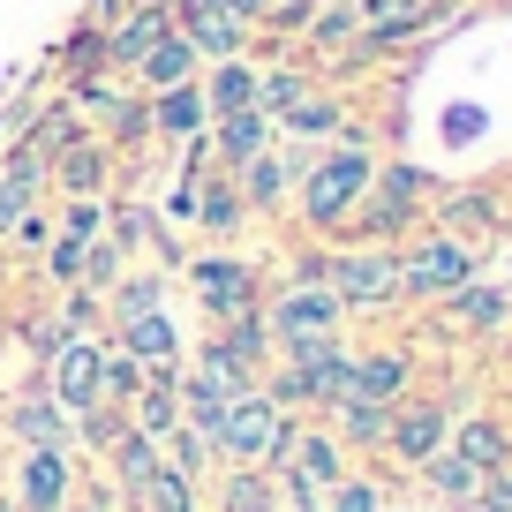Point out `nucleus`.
<instances>
[{
    "instance_id": "7c9ffc66",
    "label": "nucleus",
    "mask_w": 512,
    "mask_h": 512,
    "mask_svg": "<svg viewBox=\"0 0 512 512\" xmlns=\"http://www.w3.org/2000/svg\"><path fill=\"white\" fill-rule=\"evenodd\" d=\"M211 497L219 512H279V482L264 467H211Z\"/></svg>"
},
{
    "instance_id": "f3484780",
    "label": "nucleus",
    "mask_w": 512,
    "mask_h": 512,
    "mask_svg": "<svg viewBox=\"0 0 512 512\" xmlns=\"http://www.w3.org/2000/svg\"><path fill=\"white\" fill-rule=\"evenodd\" d=\"M106 181H113V144L106 136H68L61 151L46 159V189H61V196H106Z\"/></svg>"
},
{
    "instance_id": "473e14b6",
    "label": "nucleus",
    "mask_w": 512,
    "mask_h": 512,
    "mask_svg": "<svg viewBox=\"0 0 512 512\" xmlns=\"http://www.w3.org/2000/svg\"><path fill=\"white\" fill-rule=\"evenodd\" d=\"M159 452H166V467H181V475L196 482V490H204L211 467H219V460H211V445H204L196 430H166V437H159Z\"/></svg>"
},
{
    "instance_id": "c756f323",
    "label": "nucleus",
    "mask_w": 512,
    "mask_h": 512,
    "mask_svg": "<svg viewBox=\"0 0 512 512\" xmlns=\"http://www.w3.org/2000/svg\"><path fill=\"white\" fill-rule=\"evenodd\" d=\"M174 31L196 46V61H204V68H211V61H234V53H249V23H234L226 8H211V16H181Z\"/></svg>"
},
{
    "instance_id": "bb28decb",
    "label": "nucleus",
    "mask_w": 512,
    "mask_h": 512,
    "mask_svg": "<svg viewBox=\"0 0 512 512\" xmlns=\"http://www.w3.org/2000/svg\"><path fill=\"white\" fill-rule=\"evenodd\" d=\"M256 76H264V68H256L249 53H234V61H211V68H196V91H204L211 121H219V113H241V106H256Z\"/></svg>"
},
{
    "instance_id": "f704fd0d",
    "label": "nucleus",
    "mask_w": 512,
    "mask_h": 512,
    "mask_svg": "<svg viewBox=\"0 0 512 512\" xmlns=\"http://www.w3.org/2000/svg\"><path fill=\"white\" fill-rule=\"evenodd\" d=\"M302 91H309V76H302V68H264V76H256V106L272 113V121H279V113H287Z\"/></svg>"
},
{
    "instance_id": "0eeeda50",
    "label": "nucleus",
    "mask_w": 512,
    "mask_h": 512,
    "mask_svg": "<svg viewBox=\"0 0 512 512\" xmlns=\"http://www.w3.org/2000/svg\"><path fill=\"white\" fill-rule=\"evenodd\" d=\"M181 279H189V294L204 302V317H241V309L264 302V272H256L249 256L234 249H204L181 264Z\"/></svg>"
},
{
    "instance_id": "6e6552de",
    "label": "nucleus",
    "mask_w": 512,
    "mask_h": 512,
    "mask_svg": "<svg viewBox=\"0 0 512 512\" xmlns=\"http://www.w3.org/2000/svg\"><path fill=\"white\" fill-rule=\"evenodd\" d=\"M256 317H264V332L279 339H317V332H347V302H339L324 279H287V287L272 294V302H256Z\"/></svg>"
},
{
    "instance_id": "f257e3e1",
    "label": "nucleus",
    "mask_w": 512,
    "mask_h": 512,
    "mask_svg": "<svg viewBox=\"0 0 512 512\" xmlns=\"http://www.w3.org/2000/svg\"><path fill=\"white\" fill-rule=\"evenodd\" d=\"M369 174H377V151H369L362 128H347L339 144H324L317 159H309L302 189H294L302 234H317V241H339V234H347V219H354V204H362Z\"/></svg>"
},
{
    "instance_id": "4be33fe9",
    "label": "nucleus",
    "mask_w": 512,
    "mask_h": 512,
    "mask_svg": "<svg viewBox=\"0 0 512 512\" xmlns=\"http://www.w3.org/2000/svg\"><path fill=\"white\" fill-rule=\"evenodd\" d=\"M437 309H445V324H452V332H467V339L505 332V287H497V279H482V272L467 279V287H452Z\"/></svg>"
},
{
    "instance_id": "423d86ee",
    "label": "nucleus",
    "mask_w": 512,
    "mask_h": 512,
    "mask_svg": "<svg viewBox=\"0 0 512 512\" xmlns=\"http://www.w3.org/2000/svg\"><path fill=\"white\" fill-rule=\"evenodd\" d=\"M475 272H482V249L452 241L445 226H430V234H407V241H400V302H445V294L467 287Z\"/></svg>"
},
{
    "instance_id": "20e7f679",
    "label": "nucleus",
    "mask_w": 512,
    "mask_h": 512,
    "mask_svg": "<svg viewBox=\"0 0 512 512\" xmlns=\"http://www.w3.org/2000/svg\"><path fill=\"white\" fill-rule=\"evenodd\" d=\"M422 204H430V174L407 166V159H377V174H369V189H362V204H354V219H347L339 241H392V249H400V241L415 234Z\"/></svg>"
},
{
    "instance_id": "1a4fd4ad",
    "label": "nucleus",
    "mask_w": 512,
    "mask_h": 512,
    "mask_svg": "<svg viewBox=\"0 0 512 512\" xmlns=\"http://www.w3.org/2000/svg\"><path fill=\"white\" fill-rule=\"evenodd\" d=\"M38 384H46L53 400H61V415H83V407H106V339L76 332L61 354H53L46 369H38Z\"/></svg>"
},
{
    "instance_id": "c85d7f7f",
    "label": "nucleus",
    "mask_w": 512,
    "mask_h": 512,
    "mask_svg": "<svg viewBox=\"0 0 512 512\" xmlns=\"http://www.w3.org/2000/svg\"><path fill=\"white\" fill-rule=\"evenodd\" d=\"M196 68H204V61H196V46H189L181 31H166L159 46L144 53V61L128 68V76H136V91L151 98V91H174V83H196Z\"/></svg>"
},
{
    "instance_id": "ea45409f",
    "label": "nucleus",
    "mask_w": 512,
    "mask_h": 512,
    "mask_svg": "<svg viewBox=\"0 0 512 512\" xmlns=\"http://www.w3.org/2000/svg\"><path fill=\"white\" fill-rule=\"evenodd\" d=\"M272 8H279V0H226V16H234V23H249V31H256L264 16H272Z\"/></svg>"
},
{
    "instance_id": "4c0bfd02",
    "label": "nucleus",
    "mask_w": 512,
    "mask_h": 512,
    "mask_svg": "<svg viewBox=\"0 0 512 512\" xmlns=\"http://www.w3.org/2000/svg\"><path fill=\"white\" fill-rule=\"evenodd\" d=\"M106 196H68V211H61V234H76V241H98L106 234Z\"/></svg>"
},
{
    "instance_id": "a878e982",
    "label": "nucleus",
    "mask_w": 512,
    "mask_h": 512,
    "mask_svg": "<svg viewBox=\"0 0 512 512\" xmlns=\"http://www.w3.org/2000/svg\"><path fill=\"white\" fill-rule=\"evenodd\" d=\"M128 422H136L144 437H166V430H181V362L151 369V377H144V392L128 400Z\"/></svg>"
},
{
    "instance_id": "7ed1b4c3",
    "label": "nucleus",
    "mask_w": 512,
    "mask_h": 512,
    "mask_svg": "<svg viewBox=\"0 0 512 512\" xmlns=\"http://www.w3.org/2000/svg\"><path fill=\"white\" fill-rule=\"evenodd\" d=\"M264 475L279 482V505L287 512H324V490L347 475V452H339V437L324 430L317 415H294L287 445H279V460L264 467Z\"/></svg>"
},
{
    "instance_id": "cd10ccee",
    "label": "nucleus",
    "mask_w": 512,
    "mask_h": 512,
    "mask_svg": "<svg viewBox=\"0 0 512 512\" xmlns=\"http://www.w3.org/2000/svg\"><path fill=\"white\" fill-rule=\"evenodd\" d=\"M445 445L460 452L467 467H482V475H505V467H512V430H505L497 415H467V422H452Z\"/></svg>"
},
{
    "instance_id": "39448f33",
    "label": "nucleus",
    "mask_w": 512,
    "mask_h": 512,
    "mask_svg": "<svg viewBox=\"0 0 512 512\" xmlns=\"http://www.w3.org/2000/svg\"><path fill=\"white\" fill-rule=\"evenodd\" d=\"M294 415L264 392V384H241L234 400L219 407V430H211V460L219 467H272L279 445H287Z\"/></svg>"
},
{
    "instance_id": "a19ab883",
    "label": "nucleus",
    "mask_w": 512,
    "mask_h": 512,
    "mask_svg": "<svg viewBox=\"0 0 512 512\" xmlns=\"http://www.w3.org/2000/svg\"><path fill=\"white\" fill-rule=\"evenodd\" d=\"M61 512H106V497H83V505H61Z\"/></svg>"
},
{
    "instance_id": "c03bdc74",
    "label": "nucleus",
    "mask_w": 512,
    "mask_h": 512,
    "mask_svg": "<svg viewBox=\"0 0 512 512\" xmlns=\"http://www.w3.org/2000/svg\"><path fill=\"white\" fill-rule=\"evenodd\" d=\"M505 324H512V294H505Z\"/></svg>"
},
{
    "instance_id": "f8f14e48",
    "label": "nucleus",
    "mask_w": 512,
    "mask_h": 512,
    "mask_svg": "<svg viewBox=\"0 0 512 512\" xmlns=\"http://www.w3.org/2000/svg\"><path fill=\"white\" fill-rule=\"evenodd\" d=\"M0 430L16 437L23 452H68V445H76V415H61V400H53L38 377L0 407Z\"/></svg>"
},
{
    "instance_id": "6ab92c4d",
    "label": "nucleus",
    "mask_w": 512,
    "mask_h": 512,
    "mask_svg": "<svg viewBox=\"0 0 512 512\" xmlns=\"http://www.w3.org/2000/svg\"><path fill=\"white\" fill-rule=\"evenodd\" d=\"M415 392V347H369V354H354V384H347V400H377V407H392V400H407Z\"/></svg>"
},
{
    "instance_id": "dca6fc26",
    "label": "nucleus",
    "mask_w": 512,
    "mask_h": 512,
    "mask_svg": "<svg viewBox=\"0 0 512 512\" xmlns=\"http://www.w3.org/2000/svg\"><path fill=\"white\" fill-rule=\"evenodd\" d=\"M106 339L121 354H136L144 369H166V362H181V332H174V317H166V302H151V309H121V317H106Z\"/></svg>"
},
{
    "instance_id": "f03ea898",
    "label": "nucleus",
    "mask_w": 512,
    "mask_h": 512,
    "mask_svg": "<svg viewBox=\"0 0 512 512\" xmlns=\"http://www.w3.org/2000/svg\"><path fill=\"white\" fill-rule=\"evenodd\" d=\"M317 279L347 302V317H377L400 302V249L392 241H324Z\"/></svg>"
},
{
    "instance_id": "37998d69",
    "label": "nucleus",
    "mask_w": 512,
    "mask_h": 512,
    "mask_svg": "<svg viewBox=\"0 0 512 512\" xmlns=\"http://www.w3.org/2000/svg\"><path fill=\"white\" fill-rule=\"evenodd\" d=\"M505 294H512V241H505Z\"/></svg>"
},
{
    "instance_id": "b1692460",
    "label": "nucleus",
    "mask_w": 512,
    "mask_h": 512,
    "mask_svg": "<svg viewBox=\"0 0 512 512\" xmlns=\"http://www.w3.org/2000/svg\"><path fill=\"white\" fill-rule=\"evenodd\" d=\"M121 497H128V512H204V490H196L181 467H166V452H159V467H144Z\"/></svg>"
},
{
    "instance_id": "9b49d317",
    "label": "nucleus",
    "mask_w": 512,
    "mask_h": 512,
    "mask_svg": "<svg viewBox=\"0 0 512 512\" xmlns=\"http://www.w3.org/2000/svg\"><path fill=\"white\" fill-rule=\"evenodd\" d=\"M445 437H452V407L407 392V400H392V422H384V467H422Z\"/></svg>"
},
{
    "instance_id": "a211bd4d",
    "label": "nucleus",
    "mask_w": 512,
    "mask_h": 512,
    "mask_svg": "<svg viewBox=\"0 0 512 512\" xmlns=\"http://www.w3.org/2000/svg\"><path fill=\"white\" fill-rule=\"evenodd\" d=\"M144 128L159 136V144H204V128H211V106L196 83H174V91H151L144 98Z\"/></svg>"
},
{
    "instance_id": "ddd939ff",
    "label": "nucleus",
    "mask_w": 512,
    "mask_h": 512,
    "mask_svg": "<svg viewBox=\"0 0 512 512\" xmlns=\"http://www.w3.org/2000/svg\"><path fill=\"white\" fill-rule=\"evenodd\" d=\"M272 144H279V128H272V113H264V106L219 113V121L204 128V159L219 166V174H241L256 151H272Z\"/></svg>"
},
{
    "instance_id": "393cba45",
    "label": "nucleus",
    "mask_w": 512,
    "mask_h": 512,
    "mask_svg": "<svg viewBox=\"0 0 512 512\" xmlns=\"http://www.w3.org/2000/svg\"><path fill=\"white\" fill-rule=\"evenodd\" d=\"M415 475H422V490H430L445 512H475V497H482V467H467L452 445H437L430 460L415 467Z\"/></svg>"
},
{
    "instance_id": "58836bf2",
    "label": "nucleus",
    "mask_w": 512,
    "mask_h": 512,
    "mask_svg": "<svg viewBox=\"0 0 512 512\" xmlns=\"http://www.w3.org/2000/svg\"><path fill=\"white\" fill-rule=\"evenodd\" d=\"M121 430H128V415H121V407H83V415H76V437L98 452V460H106V445H113Z\"/></svg>"
},
{
    "instance_id": "aec40b11",
    "label": "nucleus",
    "mask_w": 512,
    "mask_h": 512,
    "mask_svg": "<svg viewBox=\"0 0 512 512\" xmlns=\"http://www.w3.org/2000/svg\"><path fill=\"white\" fill-rule=\"evenodd\" d=\"M317 422L339 437L347 460H384V422H392V407H377V400H332Z\"/></svg>"
},
{
    "instance_id": "9d476101",
    "label": "nucleus",
    "mask_w": 512,
    "mask_h": 512,
    "mask_svg": "<svg viewBox=\"0 0 512 512\" xmlns=\"http://www.w3.org/2000/svg\"><path fill=\"white\" fill-rule=\"evenodd\" d=\"M309 159H317V144H272V151H256V159L234 174L241 204H249L256 219L287 211V204H294V189H302V174H309Z\"/></svg>"
},
{
    "instance_id": "c9c22d12",
    "label": "nucleus",
    "mask_w": 512,
    "mask_h": 512,
    "mask_svg": "<svg viewBox=\"0 0 512 512\" xmlns=\"http://www.w3.org/2000/svg\"><path fill=\"white\" fill-rule=\"evenodd\" d=\"M83 256H91V241L53 234L46 241V279H53V287H83Z\"/></svg>"
},
{
    "instance_id": "2f4dec72",
    "label": "nucleus",
    "mask_w": 512,
    "mask_h": 512,
    "mask_svg": "<svg viewBox=\"0 0 512 512\" xmlns=\"http://www.w3.org/2000/svg\"><path fill=\"white\" fill-rule=\"evenodd\" d=\"M384 497H392V490H384V467H377V475H354V467H347V475L324 490V512H384Z\"/></svg>"
},
{
    "instance_id": "5701e85b",
    "label": "nucleus",
    "mask_w": 512,
    "mask_h": 512,
    "mask_svg": "<svg viewBox=\"0 0 512 512\" xmlns=\"http://www.w3.org/2000/svg\"><path fill=\"white\" fill-rule=\"evenodd\" d=\"M437 226H445L452 241H467V249H490V241H505V219H497V204H490L482 189L437 196Z\"/></svg>"
},
{
    "instance_id": "a18cd8bd",
    "label": "nucleus",
    "mask_w": 512,
    "mask_h": 512,
    "mask_svg": "<svg viewBox=\"0 0 512 512\" xmlns=\"http://www.w3.org/2000/svg\"><path fill=\"white\" fill-rule=\"evenodd\" d=\"M0 91H8V68H0Z\"/></svg>"
},
{
    "instance_id": "412c9836",
    "label": "nucleus",
    "mask_w": 512,
    "mask_h": 512,
    "mask_svg": "<svg viewBox=\"0 0 512 512\" xmlns=\"http://www.w3.org/2000/svg\"><path fill=\"white\" fill-rule=\"evenodd\" d=\"M272 128H279V136H287V144H332V136H347L354 121H347V106H339V98L324 91V83H309V91L294 98V106L279 113Z\"/></svg>"
},
{
    "instance_id": "79ce46f5",
    "label": "nucleus",
    "mask_w": 512,
    "mask_h": 512,
    "mask_svg": "<svg viewBox=\"0 0 512 512\" xmlns=\"http://www.w3.org/2000/svg\"><path fill=\"white\" fill-rule=\"evenodd\" d=\"M384 512H415V505H407V497H384Z\"/></svg>"
},
{
    "instance_id": "72a5a7b5",
    "label": "nucleus",
    "mask_w": 512,
    "mask_h": 512,
    "mask_svg": "<svg viewBox=\"0 0 512 512\" xmlns=\"http://www.w3.org/2000/svg\"><path fill=\"white\" fill-rule=\"evenodd\" d=\"M144 377H151V369L136 362V354H121V347L106 339V407H121V415H128V400L144 392Z\"/></svg>"
},
{
    "instance_id": "4468645a",
    "label": "nucleus",
    "mask_w": 512,
    "mask_h": 512,
    "mask_svg": "<svg viewBox=\"0 0 512 512\" xmlns=\"http://www.w3.org/2000/svg\"><path fill=\"white\" fill-rule=\"evenodd\" d=\"M166 31H174V16H166V0H128L121 16H113L106 31H98V53H106V68H121V76H128V68L144 61V53L159 46Z\"/></svg>"
},
{
    "instance_id": "2eb2a0df",
    "label": "nucleus",
    "mask_w": 512,
    "mask_h": 512,
    "mask_svg": "<svg viewBox=\"0 0 512 512\" xmlns=\"http://www.w3.org/2000/svg\"><path fill=\"white\" fill-rule=\"evenodd\" d=\"M8 505H16V512H61V505H76V460H68V452H23Z\"/></svg>"
},
{
    "instance_id": "e433bc0d",
    "label": "nucleus",
    "mask_w": 512,
    "mask_h": 512,
    "mask_svg": "<svg viewBox=\"0 0 512 512\" xmlns=\"http://www.w3.org/2000/svg\"><path fill=\"white\" fill-rule=\"evenodd\" d=\"M354 31H362V8H354V0H317V23H309L317 46H339V38H354Z\"/></svg>"
}]
</instances>
